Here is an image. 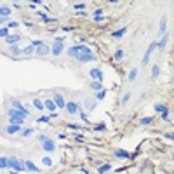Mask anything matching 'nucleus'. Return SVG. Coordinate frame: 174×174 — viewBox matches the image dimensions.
Listing matches in <instances>:
<instances>
[{
    "label": "nucleus",
    "mask_w": 174,
    "mask_h": 174,
    "mask_svg": "<svg viewBox=\"0 0 174 174\" xmlns=\"http://www.w3.org/2000/svg\"><path fill=\"white\" fill-rule=\"evenodd\" d=\"M68 56L78 59V61H82V63L94 61V59H96L94 52H92L89 47H85V45H73V47H70L68 49Z\"/></svg>",
    "instance_id": "1"
},
{
    "label": "nucleus",
    "mask_w": 174,
    "mask_h": 174,
    "mask_svg": "<svg viewBox=\"0 0 174 174\" xmlns=\"http://www.w3.org/2000/svg\"><path fill=\"white\" fill-rule=\"evenodd\" d=\"M9 167L12 169V171H18V172L28 171V169H26V162L18 160V158H14V157H10V158H9Z\"/></svg>",
    "instance_id": "2"
},
{
    "label": "nucleus",
    "mask_w": 174,
    "mask_h": 174,
    "mask_svg": "<svg viewBox=\"0 0 174 174\" xmlns=\"http://www.w3.org/2000/svg\"><path fill=\"white\" fill-rule=\"evenodd\" d=\"M63 45H65V37H59V39L54 40V45L51 49V52L54 54V56H59L61 52H63Z\"/></svg>",
    "instance_id": "3"
},
{
    "label": "nucleus",
    "mask_w": 174,
    "mask_h": 174,
    "mask_svg": "<svg viewBox=\"0 0 174 174\" xmlns=\"http://www.w3.org/2000/svg\"><path fill=\"white\" fill-rule=\"evenodd\" d=\"M157 45H158V42H152V44H150V47L146 49L145 56H143V61H141V66H146V65L150 63V56H152V52H153L155 49H157Z\"/></svg>",
    "instance_id": "4"
},
{
    "label": "nucleus",
    "mask_w": 174,
    "mask_h": 174,
    "mask_svg": "<svg viewBox=\"0 0 174 174\" xmlns=\"http://www.w3.org/2000/svg\"><path fill=\"white\" fill-rule=\"evenodd\" d=\"M89 75H91V78H92L94 82H101V80H103V71H101L99 68H92V70L89 71Z\"/></svg>",
    "instance_id": "5"
},
{
    "label": "nucleus",
    "mask_w": 174,
    "mask_h": 174,
    "mask_svg": "<svg viewBox=\"0 0 174 174\" xmlns=\"http://www.w3.org/2000/svg\"><path fill=\"white\" fill-rule=\"evenodd\" d=\"M9 117L10 118H18V120H24V113L23 111H19V110H16V108H10L9 110Z\"/></svg>",
    "instance_id": "6"
},
{
    "label": "nucleus",
    "mask_w": 174,
    "mask_h": 174,
    "mask_svg": "<svg viewBox=\"0 0 174 174\" xmlns=\"http://www.w3.org/2000/svg\"><path fill=\"white\" fill-rule=\"evenodd\" d=\"M66 110H68L70 115H77L78 111H80L78 105H77V103H73V101H71V103H66Z\"/></svg>",
    "instance_id": "7"
},
{
    "label": "nucleus",
    "mask_w": 174,
    "mask_h": 174,
    "mask_svg": "<svg viewBox=\"0 0 174 174\" xmlns=\"http://www.w3.org/2000/svg\"><path fill=\"white\" fill-rule=\"evenodd\" d=\"M42 148H44L45 152H54V150H56V146H54V141H52V139H45V141H42Z\"/></svg>",
    "instance_id": "8"
},
{
    "label": "nucleus",
    "mask_w": 174,
    "mask_h": 174,
    "mask_svg": "<svg viewBox=\"0 0 174 174\" xmlns=\"http://www.w3.org/2000/svg\"><path fill=\"white\" fill-rule=\"evenodd\" d=\"M54 103H56V106L59 108H66V103H65V99L61 94H54Z\"/></svg>",
    "instance_id": "9"
},
{
    "label": "nucleus",
    "mask_w": 174,
    "mask_h": 174,
    "mask_svg": "<svg viewBox=\"0 0 174 174\" xmlns=\"http://www.w3.org/2000/svg\"><path fill=\"white\" fill-rule=\"evenodd\" d=\"M165 28H167V18L162 16V19H160V26H158V33H160V35H165V33H167Z\"/></svg>",
    "instance_id": "10"
},
{
    "label": "nucleus",
    "mask_w": 174,
    "mask_h": 174,
    "mask_svg": "<svg viewBox=\"0 0 174 174\" xmlns=\"http://www.w3.org/2000/svg\"><path fill=\"white\" fill-rule=\"evenodd\" d=\"M21 127L23 126H12V124H10V126L5 127V132H7V134H16V132L21 131Z\"/></svg>",
    "instance_id": "11"
},
{
    "label": "nucleus",
    "mask_w": 174,
    "mask_h": 174,
    "mask_svg": "<svg viewBox=\"0 0 174 174\" xmlns=\"http://www.w3.org/2000/svg\"><path fill=\"white\" fill-rule=\"evenodd\" d=\"M12 108H16V110H19V111H23V113H24L26 117L30 115V111H28V110H26L24 106H23V105H21L19 101H14V103H12Z\"/></svg>",
    "instance_id": "12"
},
{
    "label": "nucleus",
    "mask_w": 174,
    "mask_h": 174,
    "mask_svg": "<svg viewBox=\"0 0 174 174\" xmlns=\"http://www.w3.org/2000/svg\"><path fill=\"white\" fill-rule=\"evenodd\" d=\"M167 42H169V35L165 33V35H162V40H160V42H158V45H157V47H158V51H164L165 45H167Z\"/></svg>",
    "instance_id": "13"
},
{
    "label": "nucleus",
    "mask_w": 174,
    "mask_h": 174,
    "mask_svg": "<svg viewBox=\"0 0 174 174\" xmlns=\"http://www.w3.org/2000/svg\"><path fill=\"white\" fill-rule=\"evenodd\" d=\"M126 31H127V26H124V28H120V30H115V31L111 33V37H113V39H122Z\"/></svg>",
    "instance_id": "14"
},
{
    "label": "nucleus",
    "mask_w": 174,
    "mask_h": 174,
    "mask_svg": "<svg viewBox=\"0 0 174 174\" xmlns=\"http://www.w3.org/2000/svg\"><path fill=\"white\" fill-rule=\"evenodd\" d=\"M5 40H7V44H9V45H16V42L21 40V35H9Z\"/></svg>",
    "instance_id": "15"
},
{
    "label": "nucleus",
    "mask_w": 174,
    "mask_h": 174,
    "mask_svg": "<svg viewBox=\"0 0 174 174\" xmlns=\"http://www.w3.org/2000/svg\"><path fill=\"white\" fill-rule=\"evenodd\" d=\"M35 52H37V56H45V54L49 52V45H45V44H44V45H40V47L37 49Z\"/></svg>",
    "instance_id": "16"
},
{
    "label": "nucleus",
    "mask_w": 174,
    "mask_h": 174,
    "mask_svg": "<svg viewBox=\"0 0 174 174\" xmlns=\"http://www.w3.org/2000/svg\"><path fill=\"white\" fill-rule=\"evenodd\" d=\"M44 105H45V108H47L51 113H54V108H56V103H54V99H52V101H51V99H47Z\"/></svg>",
    "instance_id": "17"
},
{
    "label": "nucleus",
    "mask_w": 174,
    "mask_h": 174,
    "mask_svg": "<svg viewBox=\"0 0 174 174\" xmlns=\"http://www.w3.org/2000/svg\"><path fill=\"white\" fill-rule=\"evenodd\" d=\"M26 169H28V171H31V172H39V167L33 164L31 160H26Z\"/></svg>",
    "instance_id": "18"
},
{
    "label": "nucleus",
    "mask_w": 174,
    "mask_h": 174,
    "mask_svg": "<svg viewBox=\"0 0 174 174\" xmlns=\"http://www.w3.org/2000/svg\"><path fill=\"white\" fill-rule=\"evenodd\" d=\"M153 108H155V111H158V113H167V108L164 105H160V103H155Z\"/></svg>",
    "instance_id": "19"
},
{
    "label": "nucleus",
    "mask_w": 174,
    "mask_h": 174,
    "mask_svg": "<svg viewBox=\"0 0 174 174\" xmlns=\"http://www.w3.org/2000/svg\"><path fill=\"white\" fill-rule=\"evenodd\" d=\"M115 155L118 157V158H129V157H131L126 150H115Z\"/></svg>",
    "instance_id": "20"
},
{
    "label": "nucleus",
    "mask_w": 174,
    "mask_h": 174,
    "mask_svg": "<svg viewBox=\"0 0 174 174\" xmlns=\"http://www.w3.org/2000/svg\"><path fill=\"white\" fill-rule=\"evenodd\" d=\"M136 75H138V68H132V70H131V71H129V82H134L136 80Z\"/></svg>",
    "instance_id": "21"
},
{
    "label": "nucleus",
    "mask_w": 174,
    "mask_h": 174,
    "mask_svg": "<svg viewBox=\"0 0 174 174\" xmlns=\"http://www.w3.org/2000/svg\"><path fill=\"white\" fill-rule=\"evenodd\" d=\"M85 106H87V110H94V106H96V99H85Z\"/></svg>",
    "instance_id": "22"
},
{
    "label": "nucleus",
    "mask_w": 174,
    "mask_h": 174,
    "mask_svg": "<svg viewBox=\"0 0 174 174\" xmlns=\"http://www.w3.org/2000/svg\"><path fill=\"white\" fill-rule=\"evenodd\" d=\"M35 51H37V49L33 47V45H28V47H24V49H23V54H26V56H30V54H33Z\"/></svg>",
    "instance_id": "23"
},
{
    "label": "nucleus",
    "mask_w": 174,
    "mask_h": 174,
    "mask_svg": "<svg viewBox=\"0 0 174 174\" xmlns=\"http://www.w3.org/2000/svg\"><path fill=\"white\" fill-rule=\"evenodd\" d=\"M40 18H42V19H44V23H54V18H49L47 14H44V12H40Z\"/></svg>",
    "instance_id": "24"
},
{
    "label": "nucleus",
    "mask_w": 174,
    "mask_h": 174,
    "mask_svg": "<svg viewBox=\"0 0 174 174\" xmlns=\"http://www.w3.org/2000/svg\"><path fill=\"white\" fill-rule=\"evenodd\" d=\"M0 167H2V169L9 167V158H7V157H2V158H0Z\"/></svg>",
    "instance_id": "25"
},
{
    "label": "nucleus",
    "mask_w": 174,
    "mask_h": 174,
    "mask_svg": "<svg viewBox=\"0 0 174 174\" xmlns=\"http://www.w3.org/2000/svg\"><path fill=\"white\" fill-rule=\"evenodd\" d=\"M152 120H153L152 117H145V118L139 120V124H141V126H148V124H152Z\"/></svg>",
    "instance_id": "26"
},
{
    "label": "nucleus",
    "mask_w": 174,
    "mask_h": 174,
    "mask_svg": "<svg viewBox=\"0 0 174 174\" xmlns=\"http://www.w3.org/2000/svg\"><path fill=\"white\" fill-rule=\"evenodd\" d=\"M10 52L14 54V56H18V54H23V51H19L18 45H10Z\"/></svg>",
    "instance_id": "27"
},
{
    "label": "nucleus",
    "mask_w": 174,
    "mask_h": 174,
    "mask_svg": "<svg viewBox=\"0 0 174 174\" xmlns=\"http://www.w3.org/2000/svg\"><path fill=\"white\" fill-rule=\"evenodd\" d=\"M113 58H115V61H120V59L124 58V51H122V49H118V51L115 52V56H113Z\"/></svg>",
    "instance_id": "28"
},
{
    "label": "nucleus",
    "mask_w": 174,
    "mask_h": 174,
    "mask_svg": "<svg viewBox=\"0 0 174 174\" xmlns=\"http://www.w3.org/2000/svg\"><path fill=\"white\" fill-rule=\"evenodd\" d=\"M110 167H111V165H110V164L99 165V172H101V174H105V172H106V171H110Z\"/></svg>",
    "instance_id": "29"
},
{
    "label": "nucleus",
    "mask_w": 174,
    "mask_h": 174,
    "mask_svg": "<svg viewBox=\"0 0 174 174\" xmlns=\"http://www.w3.org/2000/svg\"><path fill=\"white\" fill-rule=\"evenodd\" d=\"M42 162H44V165L51 167V165H52V158H51V157H44V158H42Z\"/></svg>",
    "instance_id": "30"
},
{
    "label": "nucleus",
    "mask_w": 174,
    "mask_h": 174,
    "mask_svg": "<svg viewBox=\"0 0 174 174\" xmlns=\"http://www.w3.org/2000/svg\"><path fill=\"white\" fill-rule=\"evenodd\" d=\"M0 14H2V18H5V16H9V14H10V9H7V7H2V9H0Z\"/></svg>",
    "instance_id": "31"
},
{
    "label": "nucleus",
    "mask_w": 174,
    "mask_h": 174,
    "mask_svg": "<svg viewBox=\"0 0 174 174\" xmlns=\"http://www.w3.org/2000/svg\"><path fill=\"white\" fill-rule=\"evenodd\" d=\"M33 105H35V108H39V110H42V108H45V105H44L42 101H39V99H35V101H33Z\"/></svg>",
    "instance_id": "32"
},
{
    "label": "nucleus",
    "mask_w": 174,
    "mask_h": 174,
    "mask_svg": "<svg viewBox=\"0 0 174 174\" xmlns=\"http://www.w3.org/2000/svg\"><path fill=\"white\" fill-rule=\"evenodd\" d=\"M0 37L7 39V37H9V30H7V28H2V30H0Z\"/></svg>",
    "instance_id": "33"
},
{
    "label": "nucleus",
    "mask_w": 174,
    "mask_h": 174,
    "mask_svg": "<svg viewBox=\"0 0 174 174\" xmlns=\"http://www.w3.org/2000/svg\"><path fill=\"white\" fill-rule=\"evenodd\" d=\"M30 45H33V47H37V49H39L40 45H44V42H42V40H33V42H31Z\"/></svg>",
    "instance_id": "34"
},
{
    "label": "nucleus",
    "mask_w": 174,
    "mask_h": 174,
    "mask_svg": "<svg viewBox=\"0 0 174 174\" xmlns=\"http://www.w3.org/2000/svg\"><path fill=\"white\" fill-rule=\"evenodd\" d=\"M91 87H92V89H96V91H101V82H92Z\"/></svg>",
    "instance_id": "35"
},
{
    "label": "nucleus",
    "mask_w": 174,
    "mask_h": 174,
    "mask_svg": "<svg viewBox=\"0 0 174 174\" xmlns=\"http://www.w3.org/2000/svg\"><path fill=\"white\" fill-rule=\"evenodd\" d=\"M152 77H153V78H157V77H158V66H157V65H155V66H153V70H152Z\"/></svg>",
    "instance_id": "36"
},
{
    "label": "nucleus",
    "mask_w": 174,
    "mask_h": 174,
    "mask_svg": "<svg viewBox=\"0 0 174 174\" xmlns=\"http://www.w3.org/2000/svg\"><path fill=\"white\" fill-rule=\"evenodd\" d=\"M105 96H106V91H99V92L96 94V99H103Z\"/></svg>",
    "instance_id": "37"
},
{
    "label": "nucleus",
    "mask_w": 174,
    "mask_h": 174,
    "mask_svg": "<svg viewBox=\"0 0 174 174\" xmlns=\"http://www.w3.org/2000/svg\"><path fill=\"white\" fill-rule=\"evenodd\" d=\"M129 99H131V92H126V94H124V97H122V103L126 105V103L129 101Z\"/></svg>",
    "instance_id": "38"
},
{
    "label": "nucleus",
    "mask_w": 174,
    "mask_h": 174,
    "mask_svg": "<svg viewBox=\"0 0 174 174\" xmlns=\"http://www.w3.org/2000/svg\"><path fill=\"white\" fill-rule=\"evenodd\" d=\"M68 127H70V129H73V131H80V129H84V127L77 126V124H68Z\"/></svg>",
    "instance_id": "39"
},
{
    "label": "nucleus",
    "mask_w": 174,
    "mask_h": 174,
    "mask_svg": "<svg viewBox=\"0 0 174 174\" xmlns=\"http://www.w3.org/2000/svg\"><path fill=\"white\" fill-rule=\"evenodd\" d=\"M31 132H33V129H24V131H23V136L28 138V136H31Z\"/></svg>",
    "instance_id": "40"
},
{
    "label": "nucleus",
    "mask_w": 174,
    "mask_h": 174,
    "mask_svg": "<svg viewBox=\"0 0 174 174\" xmlns=\"http://www.w3.org/2000/svg\"><path fill=\"white\" fill-rule=\"evenodd\" d=\"M73 7H75V10H82V9H85V4H75V5H73Z\"/></svg>",
    "instance_id": "41"
},
{
    "label": "nucleus",
    "mask_w": 174,
    "mask_h": 174,
    "mask_svg": "<svg viewBox=\"0 0 174 174\" xmlns=\"http://www.w3.org/2000/svg\"><path fill=\"white\" fill-rule=\"evenodd\" d=\"M94 129H96V131H105V129H106V126H105V124H99V126H96Z\"/></svg>",
    "instance_id": "42"
},
{
    "label": "nucleus",
    "mask_w": 174,
    "mask_h": 174,
    "mask_svg": "<svg viewBox=\"0 0 174 174\" xmlns=\"http://www.w3.org/2000/svg\"><path fill=\"white\" fill-rule=\"evenodd\" d=\"M39 122H42V124H45V122H49V117H40Z\"/></svg>",
    "instance_id": "43"
},
{
    "label": "nucleus",
    "mask_w": 174,
    "mask_h": 174,
    "mask_svg": "<svg viewBox=\"0 0 174 174\" xmlns=\"http://www.w3.org/2000/svg\"><path fill=\"white\" fill-rule=\"evenodd\" d=\"M45 139H49V136H44V134L39 136V141H40V143H42V141H45Z\"/></svg>",
    "instance_id": "44"
},
{
    "label": "nucleus",
    "mask_w": 174,
    "mask_h": 174,
    "mask_svg": "<svg viewBox=\"0 0 174 174\" xmlns=\"http://www.w3.org/2000/svg\"><path fill=\"white\" fill-rule=\"evenodd\" d=\"M101 14H103V9H97L96 12H94V18H96V16H101Z\"/></svg>",
    "instance_id": "45"
},
{
    "label": "nucleus",
    "mask_w": 174,
    "mask_h": 174,
    "mask_svg": "<svg viewBox=\"0 0 174 174\" xmlns=\"http://www.w3.org/2000/svg\"><path fill=\"white\" fill-rule=\"evenodd\" d=\"M165 138H167V139H172V141H174V134H171V132H167V134H165Z\"/></svg>",
    "instance_id": "46"
},
{
    "label": "nucleus",
    "mask_w": 174,
    "mask_h": 174,
    "mask_svg": "<svg viewBox=\"0 0 174 174\" xmlns=\"http://www.w3.org/2000/svg\"><path fill=\"white\" fill-rule=\"evenodd\" d=\"M162 118H164V120H169V111H167V113H162Z\"/></svg>",
    "instance_id": "47"
},
{
    "label": "nucleus",
    "mask_w": 174,
    "mask_h": 174,
    "mask_svg": "<svg viewBox=\"0 0 174 174\" xmlns=\"http://www.w3.org/2000/svg\"><path fill=\"white\" fill-rule=\"evenodd\" d=\"M9 26H10V28H16V26H18V23H16V21H12V23H9Z\"/></svg>",
    "instance_id": "48"
},
{
    "label": "nucleus",
    "mask_w": 174,
    "mask_h": 174,
    "mask_svg": "<svg viewBox=\"0 0 174 174\" xmlns=\"http://www.w3.org/2000/svg\"><path fill=\"white\" fill-rule=\"evenodd\" d=\"M63 30H65V31H73V28H71V26H65Z\"/></svg>",
    "instance_id": "49"
},
{
    "label": "nucleus",
    "mask_w": 174,
    "mask_h": 174,
    "mask_svg": "<svg viewBox=\"0 0 174 174\" xmlns=\"http://www.w3.org/2000/svg\"><path fill=\"white\" fill-rule=\"evenodd\" d=\"M97 174H101V172H97Z\"/></svg>",
    "instance_id": "50"
}]
</instances>
